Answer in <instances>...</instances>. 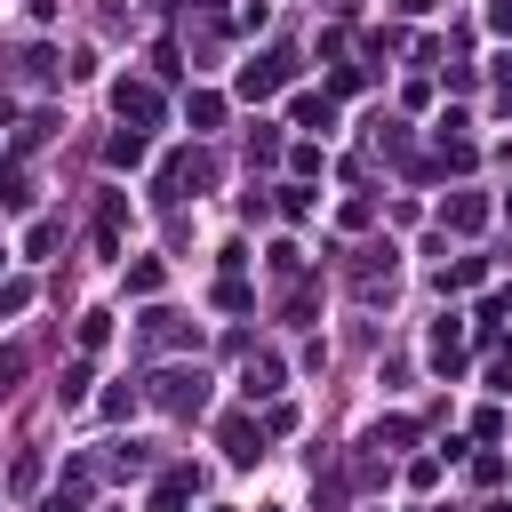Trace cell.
<instances>
[{"mask_svg":"<svg viewBox=\"0 0 512 512\" xmlns=\"http://www.w3.org/2000/svg\"><path fill=\"white\" fill-rule=\"evenodd\" d=\"M392 280H400V248H392V240H368V248H352V296H360V304L392 296Z\"/></svg>","mask_w":512,"mask_h":512,"instance_id":"1","label":"cell"},{"mask_svg":"<svg viewBox=\"0 0 512 512\" xmlns=\"http://www.w3.org/2000/svg\"><path fill=\"white\" fill-rule=\"evenodd\" d=\"M144 400L168 408V416H200V408H208V376H200V368H160V376L144 384Z\"/></svg>","mask_w":512,"mask_h":512,"instance_id":"2","label":"cell"},{"mask_svg":"<svg viewBox=\"0 0 512 512\" xmlns=\"http://www.w3.org/2000/svg\"><path fill=\"white\" fill-rule=\"evenodd\" d=\"M296 80V48H272V56H256V64H240V96L256 104V96H280Z\"/></svg>","mask_w":512,"mask_h":512,"instance_id":"3","label":"cell"},{"mask_svg":"<svg viewBox=\"0 0 512 512\" xmlns=\"http://www.w3.org/2000/svg\"><path fill=\"white\" fill-rule=\"evenodd\" d=\"M192 496H200V472H192V464H160V480H152V504H144V512H192Z\"/></svg>","mask_w":512,"mask_h":512,"instance_id":"4","label":"cell"},{"mask_svg":"<svg viewBox=\"0 0 512 512\" xmlns=\"http://www.w3.org/2000/svg\"><path fill=\"white\" fill-rule=\"evenodd\" d=\"M112 112H120L128 128H160V88H152V80H120V88H112Z\"/></svg>","mask_w":512,"mask_h":512,"instance_id":"5","label":"cell"},{"mask_svg":"<svg viewBox=\"0 0 512 512\" xmlns=\"http://www.w3.org/2000/svg\"><path fill=\"white\" fill-rule=\"evenodd\" d=\"M144 344L152 352H184V344H200V328L184 312H144Z\"/></svg>","mask_w":512,"mask_h":512,"instance_id":"6","label":"cell"},{"mask_svg":"<svg viewBox=\"0 0 512 512\" xmlns=\"http://www.w3.org/2000/svg\"><path fill=\"white\" fill-rule=\"evenodd\" d=\"M216 448H224L232 464H256V456H264V424H248V416H224V424H216Z\"/></svg>","mask_w":512,"mask_h":512,"instance_id":"7","label":"cell"},{"mask_svg":"<svg viewBox=\"0 0 512 512\" xmlns=\"http://www.w3.org/2000/svg\"><path fill=\"white\" fill-rule=\"evenodd\" d=\"M120 224H128V192L96 200V256H120Z\"/></svg>","mask_w":512,"mask_h":512,"instance_id":"8","label":"cell"},{"mask_svg":"<svg viewBox=\"0 0 512 512\" xmlns=\"http://www.w3.org/2000/svg\"><path fill=\"white\" fill-rule=\"evenodd\" d=\"M280 384H288V368H280L272 352H248V368H240V392H248V400H272Z\"/></svg>","mask_w":512,"mask_h":512,"instance_id":"9","label":"cell"},{"mask_svg":"<svg viewBox=\"0 0 512 512\" xmlns=\"http://www.w3.org/2000/svg\"><path fill=\"white\" fill-rule=\"evenodd\" d=\"M88 488H96V464H72V472H64V488H56L40 512H88Z\"/></svg>","mask_w":512,"mask_h":512,"instance_id":"10","label":"cell"},{"mask_svg":"<svg viewBox=\"0 0 512 512\" xmlns=\"http://www.w3.org/2000/svg\"><path fill=\"white\" fill-rule=\"evenodd\" d=\"M440 224H448V232H480V224H488V200H480V192H448Z\"/></svg>","mask_w":512,"mask_h":512,"instance_id":"11","label":"cell"},{"mask_svg":"<svg viewBox=\"0 0 512 512\" xmlns=\"http://www.w3.org/2000/svg\"><path fill=\"white\" fill-rule=\"evenodd\" d=\"M432 368H440V376H456V368H464V328H456V320H440V328H432Z\"/></svg>","mask_w":512,"mask_h":512,"instance_id":"12","label":"cell"},{"mask_svg":"<svg viewBox=\"0 0 512 512\" xmlns=\"http://www.w3.org/2000/svg\"><path fill=\"white\" fill-rule=\"evenodd\" d=\"M184 120H192V128H216V120H224V96H216V88H192V96H184Z\"/></svg>","mask_w":512,"mask_h":512,"instance_id":"13","label":"cell"},{"mask_svg":"<svg viewBox=\"0 0 512 512\" xmlns=\"http://www.w3.org/2000/svg\"><path fill=\"white\" fill-rule=\"evenodd\" d=\"M104 160H112V168H136V160H144V128H120V136L104 144Z\"/></svg>","mask_w":512,"mask_h":512,"instance_id":"14","label":"cell"},{"mask_svg":"<svg viewBox=\"0 0 512 512\" xmlns=\"http://www.w3.org/2000/svg\"><path fill=\"white\" fill-rule=\"evenodd\" d=\"M416 440V416H384L376 432H368V448H408Z\"/></svg>","mask_w":512,"mask_h":512,"instance_id":"15","label":"cell"},{"mask_svg":"<svg viewBox=\"0 0 512 512\" xmlns=\"http://www.w3.org/2000/svg\"><path fill=\"white\" fill-rule=\"evenodd\" d=\"M24 368H32V352H24V344H0V400L24 384Z\"/></svg>","mask_w":512,"mask_h":512,"instance_id":"16","label":"cell"},{"mask_svg":"<svg viewBox=\"0 0 512 512\" xmlns=\"http://www.w3.org/2000/svg\"><path fill=\"white\" fill-rule=\"evenodd\" d=\"M288 112H296V128H328V120H336V104H328V96H296Z\"/></svg>","mask_w":512,"mask_h":512,"instance_id":"17","label":"cell"},{"mask_svg":"<svg viewBox=\"0 0 512 512\" xmlns=\"http://www.w3.org/2000/svg\"><path fill=\"white\" fill-rule=\"evenodd\" d=\"M248 160H280V128H272V120L248 128Z\"/></svg>","mask_w":512,"mask_h":512,"instance_id":"18","label":"cell"},{"mask_svg":"<svg viewBox=\"0 0 512 512\" xmlns=\"http://www.w3.org/2000/svg\"><path fill=\"white\" fill-rule=\"evenodd\" d=\"M0 200H8V208H32V184H24V168H0Z\"/></svg>","mask_w":512,"mask_h":512,"instance_id":"19","label":"cell"},{"mask_svg":"<svg viewBox=\"0 0 512 512\" xmlns=\"http://www.w3.org/2000/svg\"><path fill=\"white\" fill-rule=\"evenodd\" d=\"M480 272H488V264H480V256H456V264H448V272H440V288H472V280H480Z\"/></svg>","mask_w":512,"mask_h":512,"instance_id":"20","label":"cell"},{"mask_svg":"<svg viewBox=\"0 0 512 512\" xmlns=\"http://www.w3.org/2000/svg\"><path fill=\"white\" fill-rule=\"evenodd\" d=\"M216 304H224V312H248V280L224 272V280H216Z\"/></svg>","mask_w":512,"mask_h":512,"instance_id":"21","label":"cell"},{"mask_svg":"<svg viewBox=\"0 0 512 512\" xmlns=\"http://www.w3.org/2000/svg\"><path fill=\"white\" fill-rule=\"evenodd\" d=\"M104 336H112V312H88V320H80V352H96Z\"/></svg>","mask_w":512,"mask_h":512,"instance_id":"22","label":"cell"},{"mask_svg":"<svg viewBox=\"0 0 512 512\" xmlns=\"http://www.w3.org/2000/svg\"><path fill=\"white\" fill-rule=\"evenodd\" d=\"M128 288H136V296H152V288H160V264H152V256H144V264H128Z\"/></svg>","mask_w":512,"mask_h":512,"instance_id":"23","label":"cell"},{"mask_svg":"<svg viewBox=\"0 0 512 512\" xmlns=\"http://www.w3.org/2000/svg\"><path fill=\"white\" fill-rule=\"evenodd\" d=\"M112 464H120V472H144V464H152V448H144V440H128V448H112Z\"/></svg>","mask_w":512,"mask_h":512,"instance_id":"24","label":"cell"},{"mask_svg":"<svg viewBox=\"0 0 512 512\" xmlns=\"http://www.w3.org/2000/svg\"><path fill=\"white\" fill-rule=\"evenodd\" d=\"M24 304H32V288H24V280H0V320H8V312H24Z\"/></svg>","mask_w":512,"mask_h":512,"instance_id":"25","label":"cell"},{"mask_svg":"<svg viewBox=\"0 0 512 512\" xmlns=\"http://www.w3.org/2000/svg\"><path fill=\"white\" fill-rule=\"evenodd\" d=\"M488 32H504V40H512V0H488Z\"/></svg>","mask_w":512,"mask_h":512,"instance_id":"26","label":"cell"},{"mask_svg":"<svg viewBox=\"0 0 512 512\" xmlns=\"http://www.w3.org/2000/svg\"><path fill=\"white\" fill-rule=\"evenodd\" d=\"M504 216H512V192H504Z\"/></svg>","mask_w":512,"mask_h":512,"instance_id":"27","label":"cell"}]
</instances>
